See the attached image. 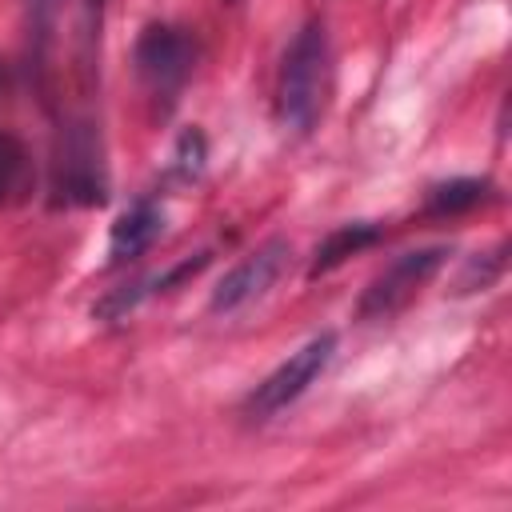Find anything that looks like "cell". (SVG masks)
I'll list each match as a JSON object with an SVG mask.
<instances>
[{
	"instance_id": "cell-7",
	"label": "cell",
	"mask_w": 512,
	"mask_h": 512,
	"mask_svg": "<svg viewBox=\"0 0 512 512\" xmlns=\"http://www.w3.org/2000/svg\"><path fill=\"white\" fill-rule=\"evenodd\" d=\"M208 260H212V252H208V248H200L196 256H184L180 264H172V268H164V272H156V276H144V280H136V284H124V288L108 292V296L92 308V316H100V320H120V316H124V312H132L140 300H148V296H156V292H168V288H176L180 280L196 276Z\"/></svg>"
},
{
	"instance_id": "cell-8",
	"label": "cell",
	"mask_w": 512,
	"mask_h": 512,
	"mask_svg": "<svg viewBox=\"0 0 512 512\" xmlns=\"http://www.w3.org/2000/svg\"><path fill=\"white\" fill-rule=\"evenodd\" d=\"M164 232V212L152 200H136L132 208L120 212V220L108 232V264H128L144 256Z\"/></svg>"
},
{
	"instance_id": "cell-12",
	"label": "cell",
	"mask_w": 512,
	"mask_h": 512,
	"mask_svg": "<svg viewBox=\"0 0 512 512\" xmlns=\"http://www.w3.org/2000/svg\"><path fill=\"white\" fill-rule=\"evenodd\" d=\"M504 252H508V244H496V248L484 252L480 260H468V268H464L456 292H476V288L484 292V288H492V280L504 272Z\"/></svg>"
},
{
	"instance_id": "cell-2",
	"label": "cell",
	"mask_w": 512,
	"mask_h": 512,
	"mask_svg": "<svg viewBox=\"0 0 512 512\" xmlns=\"http://www.w3.org/2000/svg\"><path fill=\"white\" fill-rule=\"evenodd\" d=\"M132 64H136V76L144 80V88L156 100L172 104L180 96V88L188 84L192 68H196V36L184 24L152 20L136 36Z\"/></svg>"
},
{
	"instance_id": "cell-1",
	"label": "cell",
	"mask_w": 512,
	"mask_h": 512,
	"mask_svg": "<svg viewBox=\"0 0 512 512\" xmlns=\"http://www.w3.org/2000/svg\"><path fill=\"white\" fill-rule=\"evenodd\" d=\"M332 84V44L324 20H308L284 48L276 76V116L292 132H312Z\"/></svg>"
},
{
	"instance_id": "cell-5",
	"label": "cell",
	"mask_w": 512,
	"mask_h": 512,
	"mask_svg": "<svg viewBox=\"0 0 512 512\" xmlns=\"http://www.w3.org/2000/svg\"><path fill=\"white\" fill-rule=\"evenodd\" d=\"M288 256H292V248H288L284 236L264 240L256 252H248L240 264H232V268L216 280V288H212V296H208V308H212V312H236V308L252 304L256 296H264V292L280 280Z\"/></svg>"
},
{
	"instance_id": "cell-14",
	"label": "cell",
	"mask_w": 512,
	"mask_h": 512,
	"mask_svg": "<svg viewBox=\"0 0 512 512\" xmlns=\"http://www.w3.org/2000/svg\"><path fill=\"white\" fill-rule=\"evenodd\" d=\"M104 4H108V0H84V12H88V28H92V20L100 24V12H104Z\"/></svg>"
},
{
	"instance_id": "cell-4",
	"label": "cell",
	"mask_w": 512,
	"mask_h": 512,
	"mask_svg": "<svg viewBox=\"0 0 512 512\" xmlns=\"http://www.w3.org/2000/svg\"><path fill=\"white\" fill-rule=\"evenodd\" d=\"M452 256V244H424V248H408L400 252L384 272H376L368 280V288L356 300V316L360 320H388L396 316Z\"/></svg>"
},
{
	"instance_id": "cell-15",
	"label": "cell",
	"mask_w": 512,
	"mask_h": 512,
	"mask_svg": "<svg viewBox=\"0 0 512 512\" xmlns=\"http://www.w3.org/2000/svg\"><path fill=\"white\" fill-rule=\"evenodd\" d=\"M224 4H240V0H224Z\"/></svg>"
},
{
	"instance_id": "cell-9",
	"label": "cell",
	"mask_w": 512,
	"mask_h": 512,
	"mask_svg": "<svg viewBox=\"0 0 512 512\" xmlns=\"http://www.w3.org/2000/svg\"><path fill=\"white\" fill-rule=\"evenodd\" d=\"M380 236H384V228H380V224H372V220H348V224L332 228V232H328V236L316 244V252H312L308 280H316V276H324V272L340 268L348 256H356V252L372 248Z\"/></svg>"
},
{
	"instance_id": "cell-13",
	"label": "cell",
	"mask_w": 512,
	"mask_h": 512,
	"mask_svg": "<svg viewBox=\"0 0 512 512\" xmlns=\"http://www.w3.org/2000/svg\"><path fill=\"white\" fill-rule=\"evenodd\" d=\"M200 168H204V136H200L196 128H188V132L180 136V144H176V164H172V172H176L180 180H192V176H200Z\"/></svg>"
},
{
	"instance_id": "cell-6",
	"label": "cell",
	"mask_w": 512,
	"mask_h": 512,
	"mask_svg": "<svg viewBox=\"0 0 512 512\" xmlns=\"http://www.w3.org/2000/svg\"><path fill=\"white\" fill-rule=\"evenodd\" d=\"M56 200L64 204H104V168L96 160V144L84 132H72L60 156Z\"/></svg>"
},
{
	"instance_id": "cell-3",
	"label": "cell",
	"mask_w": 512,
	"mask_h": 512,
	"mask_svg": "<svg viewBox=\"0 0 512 512\" xmlns=\"http://www.w3.org/2000/svg\"><path fill=\"white\" fill-rule=\"evenodd\" d=\"M332 356H336V332H332V328L320 332V336H312V340H304L288 360H280V364L248 392L244 416H252V420H272L276 412L292 408V404L320 380V372L332 364Z\"/></svg>"
},
{
	"instance_id": "cell-11",
	"label": "cell",
	"mask_w": 512,
	"mask_h": 512,
	"mask_svg": "<svg viewBox=\"0 0 512 512\" xmlns=\"http://www.w3.org/2000/svg\"><path fill=\"white\" fill-rule=\"evenodd\" d=\"M28 176H32L28 148H24L12 132H0V208L16 204V200L24 196Z\"/></svg>"
},
{
	"instance_id": "cell-10",
	"label": "cell",
	"mask_w": 512,
	"mask_h": 512,
	"mask_svg": "<svg viewBox=\"0 0 512 512\" xmlns=\"http://www.w3.org/2000/svg\"><path fill=\"white\" fill-rule=\"evenodd\" d=\"M496 200V184L488 176H452L424 196V216H464L480 204Z\"/></svg>"
}]
</instances>
